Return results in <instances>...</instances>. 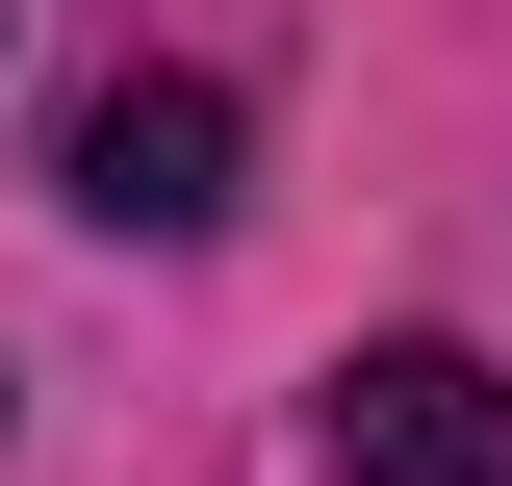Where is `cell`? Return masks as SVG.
I'll use <instances>...</instances> for the list:
<instances>
[{
  "label": "cell",
  "instance_id": "cell-2",
  "mask_svg": "<svg viewBox=\"0 0 512 486\" xmlns=\"http://www.w3.org/2000/svg\"><path fill=\"white\" fill-rule=\"evenodd\" d=\"M333 461L359 486H512V384L461 333H384V359H333Z\"/></svg>",
  "mask_w": 512,
  "mask_h": 486
},
{
  "label": "cell",
  "instance_id": "cell-1",
  "mask_svg": "<svg viewBox=\"0 0 512 486\" xmlns=\"http://www.w3.org/2000/svg\"><path fill=\"white\" fill-rule=\"evenodd\" d=\"M77 231H128V256L231 231V77H103L77 103Z\"/></svg>",
  "mask_w": 512,
  "mask_h": 486
}]
</instances>
